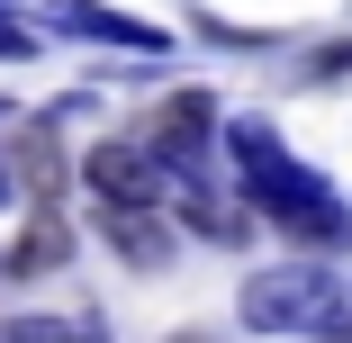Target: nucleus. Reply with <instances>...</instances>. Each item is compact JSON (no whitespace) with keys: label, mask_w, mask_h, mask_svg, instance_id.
Here are the masks:
<instances>
[{"label":"nucleus","mask_w":352,"mask_h":343,"mask_svg":"<svg viewBox=\"0 0 352 343\" xmlns=\"http://www.w3.org/2000/svg\"><path fill=\"white\" fill-rule=\"evenodd\" d=\"M217 154L235 163L244 208H253L262 226H280V235L307 244V253H352V199H343L334 181H316L289 145H280L271 118H226V126H217Z\"/></svg>","instance_id":"f257e3e1"},{"label":"nucleus","mask_w":352,"mask_h":343,"mask_svg":"<svg viewBox=\"0 0 352 343\" xmlns=\"http://www.w3.org/2000/svg\"><path fill=\"white\" fill-rule=\"evenodd\" d=\"M235 307H244L253 334H316V343L352 334V289L325 262H271V271H253Z\"/></svg>","instance_id":"f03ea898"},{"label":"nucleus","mask_w":352,"mask_h":343,"mask_svg":"<svg viewBox=\"0 0 352 343\" xmlns=\"http://www.w3.org/2000/svg\"><path fill=\"white\" fill-rule=\"evenodd\" d=\"M82 181H91V199H109V208H163V190H172V172H163L154 145H145V126H135V135H109V145H91Z\"/></svg>","instance_id":"7ed1b4c3"},{"label":"nucleus","mask_w":352,"mask_h":343,"mask_svg":"<svg viewBox=\"0 0 352 343\" xmlns=\"http://www.w3.org/2000/svg\"><path fill=\"white\" fill-rule=\"evenodd\" d=\"M217 100L208 91H172L163 109H154V126H145V145H154V163L163 172H208L217 163Z\"/></svg>","instance_id":"20e7f679"},{"label":"nucleus","mask_w":352,"mask_h":343,"mask_svg":"<svg viewBox=\"0 0 352 343\" xmlns=\"http://www.w3.org/2000/svg\"><path fill=\"white\" fill-rule=\"evenodd\" d=\"M45 27H63V36H91V45H126V54H163V45H172L163 27L126 19V10H100V0H45Z\"/></svg>","instance_id":"39448f33"},{"label":"nucleus","mask_w":352,"mask_h":343,"mask_svg":"<svg viewBox=\"0 0 352 343\" xmlns=\"http://www.w3.org/2000/svg\"><path fill=\"white\" fill-rule=\"evenodd\" d=\"M100 244H109L118 262H135V271H163V262H172L163 208H109V199H100Z\"/></svg>","instance_id":"423d86ee"},{"label":"nucleus","mask_w":352,"mask_h":343,"mask_svg":"<svg viewBox=\"0 0 352 343\" xmlns=\"http://www.w3.org/2000/svg\"><path fill=\"white\" fill-rule=\"evenodd\" d=\"M0 343H100V325H82V316H0Z\"/></svg>","instance_id":"0eeeda50"},{"label":"nucleus","mask_w":352,"mask_h":343,"mask_svg":"<svg viewBox=\"0 0 352 343\" xmlns=\"http://www.w3.org/2000/svg\"><path fill=\"white\" fill-rule=\"evenodd\" d=\"M36 54V27L28 19H10V10H0V63H28Z\"/></svg>","instance_id":"6e6552de"},{"label":"nucleus","mask_w":352,"mask_h":343,"mask_svg":"<svg viewBox=\"0 0 352 343\" xmlns=\"http://www.w3.org/2000/svg\"><path fill=\"white\" fill-rule=\"evenodd\" d=\"M307 73H316V82H352V45H316Z\"/></svg>","instance_id":"1a4fd4ad"},{"label":"nucleus","mask_w":352,"mask_h":343,"mask_svg":"<svg viewBox=\"0 0 352 343\" xmlns=\"http://www.w3.org/2000/svg\"><path fill=\"white\" fill-rule=\"evenodd\" d=\"M19 199V172H10V145H0V208Z\"/></svg>","instance_id":"9d476101"},{"label":"nucleus","mask_w":352,"mask_h":343,"mask_svg":"<svg viewBox=\"0 0 352 343\" xmlns=\"http://www.w3.org/2000/svg\"><path fill=\"white\" fill-rule=\"evenodd\" d=\"M181 343H208V334H181Z\"/></svg>","instance_id":"9b49d317"}]
</instances>
